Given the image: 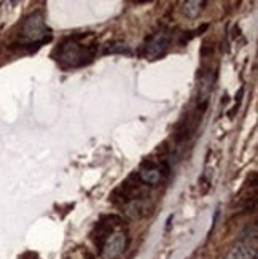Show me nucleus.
Returning <instances> with one entry per match:
<instances>
[{
  "mask_svg": "<svg viewBox=\"0 0 258 259\" xmlns=\"http://www.w3.org/2000/svg\"><path fill=\"white\" fill-rule=\"evenodd\" d=\"M148 213H150V207L145 199H136V201L124 204V215L129 220H142Z\"/></svg>",
  "mask_w": 258,
  "mask_h": 259,
  "instance_id": "nucleus-7",
  "label": "nucleus"
},
{
  "mask_svg": "<svg viewBox=\"0 0 258 259\" xmlns=\"http://www.w3.org/2000/svg\"><path fill=\"white\" fill-rule=\"evenodd\" d=\"M163 174L164 172H163V165L161 164L152 161V159H147V161L142 162L141 168H139L137 177L144 185L155 186V185H158L161 182Z\"/></svg>",
  "mask_w": 258,
  "mask_h": 259,
  "instance_id": "nucleus-6",
  "label": "nucleus"
},
{
  "mask_svg": "<svg viewBox=\"0 0 258 259\" xmlns=\"http://www.w3.org/2000/svg\"><path fill=\"white\" fill-rule=\"evenodd\" d=\"M127 246V235L123 231L112 232L101 248V259H116L123 254Z\"/></svg>",
  "mask_w": 258,
  "mask_h": 259,
  "instance_id": "nucleus-4",
  "label": "nucleus"
},
{
  "mask_svg": "<svg viewBox=\"0 0 258 259\" xmlns=\"http://www.w3.org/2000/svg\"><path fill=\"white\" fill-rule=\"evenodd\" d=\"M78 37L80 35L71 37L59 48V61L67 68H78L88 65L89 62H93L96 56L97 45H82L78 42Z\"/></svg>",
  "mask_w": 258,
  "mask_h": 259,
  "instance_id": "nucleus-1",
  "label": "nucleus"
},
{
  "mask_svg": "<svg viewBox=\"0 0 258 259\" xmlns=\"http://www.w3.org/2000/svg\"><path fill=\"white\" fill-rule=\"evenodd\" d=\"M171 38H172L171 31H160L158 34H155L147 45V53H145L147 59L155 61V59H160L161 56H164L167 48L171 45Z\"/></svg>",
  "mask_w": 258,
  "mask_h": 259,
  "instance_id": "nucleus-5",
  "label": "nucleus"
},
{
  "mask_svg": "<svg viewBox=\"0 0 258 259\" xmlns=\"http://www.w3.org/2000/svg\"><path fill=\"white\" fill-rule=\"evenodd\" d=\"M105 54H131V48L123 42H116L105 49Z\"/></svg>",
  "mask_w": 258,
  "mask_h": 259,
  "instance_id": "nucleus-9",
  "label": "nucleus"
},
{
  "mask_svg": "<svg viewBox=\"0 0 258 259\" xmlns=\"http://www.w3.org/2000/svg\"><path fill=\"white\" fill-rule=\"evenodd\" d=\"M204 7H206V2L203 0H190V2H185L183 4V15L190 19H196L200 16L203 12H204Z\"/></svg>",
  "mask_w": 258,
  "mask_h": 259,
  "instance_id": "nucleus-8",
  "label": "nucleus"
},
{
  "mask_svg": "<svg viewBox=\"0 0 258 259\" xmlns=\"http://www.w3.org/2000/svg\"><path fill=\"white\" fill-rule=\"evenodd\" d=\"M256 224H252L242 232L239 242L226 256V259H256Z\"/></svg>",
  "mask_w": 258,
  "mask_h": 259,
  "instance_id": "nucleus-3",
  "label": "nucleus"
},
{
  "mask_svg": "<svg viewBox=\"0 0 258 259\" xmlns=\"http://www.w3.org/2000/svg\"><path fill=\"white\" fill-rule=\"evenodd\" d=\"M23 37L24 40H27L29 45H37V46H42V43L48 42L51 38V29H49L45 24V18L43 15L38 12L29 16L24 24H23Z\"/></svg>",
  "mask_w": 258,
  "mask_h": 259,
  "instance_id": "nucleus-2",
  "label": "nucleus"
}]
</instances>
